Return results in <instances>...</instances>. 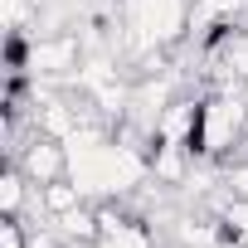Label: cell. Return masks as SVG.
Here are the masks:
<instances>
[{
	"mask_svg": "<svg viewBox=\"0 0 248 248\" xmlns=\"http://www.w3.org/2000/svg\"><path fill=\"white\" fill-rule=\"evenodd\" d=\"M30 180H34V190L39 185H54V180H63L68 175V141H59V137H44V132H34L30 127V137L20 141V151L10 156Z\"/></svg>",
	"mask_w": 248,
	"mask_h": 248,
	"instance_id": "1",
	"label": "cell"
},
{
	"mask_svg": "<svg viewBox=\"0 0 248 248\" xmlns=\"http://www.w3.org/2000/svg\"><path fill=\"white\" fill-rule=\"evenodd\" d=\"M204 209L219 214V224H224L229 238H243V243H248V200H243V195H224V190H219Z\"/></svg>",
	"mask_w": 248,
	"mask_h": 248,
	"instance_id": "2",
	"label": "cell"
},
{
	"mask_svg": "<svg viewBox=\"0 0 248 248\" xmlns=\"http://www.w3.org/2000/svg\"><path fill=\"white\" fill-rule=\"evenodd\" d=\"M219 170H224V195H243L248 200V156H233Z\"/></svg>",
	"mask_w": 248,
	"mask_h": 248,
	"instance_id": "3",
	"label": "cell"
},
{
	"mask_svg": "<svg viewBox=\"0 0 248 248\" xmlns=\"http://www.w3.org/2000/svg\"><path fill=\"white\" fill-rule=\"evenodd\" d=\"M0 248H30V224H25V214H5V219H0Z\"/></svg>",
	"mask_w": 248,
	"mask_h": 248,
	"instance_id": "4",
	"label": "cell"
},
{
	"mask_svg": "<svg viewBox=\"0 0 248 248\" xmlns=\"http://www.w3.org/2000/svg\"><path fill=\"white\" fill-rule=\"evenodd\" d=\"M219 248H248V243H243V238H224Z\"/></svg>",
	"mask_w": 248,
	"mask_h": 248,
	"instance_id": "5",
	"label": "cell"
},
{
	"mask_svg": "<svg viewBox=\"0 0 248 248\" xmlns=\"http://www.w3.org/2000/svg\"><path fill=\"white\" fill-rule=\"evenodd\" d=\"M238 156H248V127H243V141H238Z\"/></svg>",
	"mask_w": 248,
	"mask_h": 248,
	"instance_id": "6",
	"label": "cell"
},
{
	"mask_svg": "<svg viewBox=\"0 0 248 248\" xmlns=\"http://www.w3.org/2000/svg\"><path fill=\"white\" fill-rule=\"evenodd\" d=\"M59 248H97V243H59Z\"/></svg>",
	"mask_w": 248,
	"mask_h": 248,
	"instance_id": "7",
	"label": "cell"
}]
</instances>
